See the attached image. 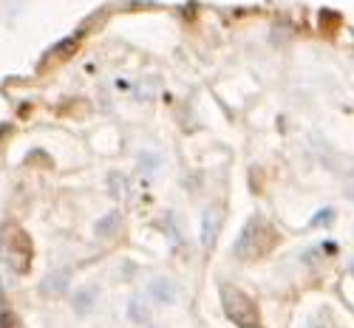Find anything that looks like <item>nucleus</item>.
Instances as JSON below:
<instances>
[{
  "mask_svg": "<svg viewBox=\"0 0 354 328\" xmlns=\"http://www.w3.org/2000/svg\"><path fill=\"white\" fill-rule=\"evenodd\" d=\"M218 294H221V306H224V314L241 328H258V306L250 300V294H244L239 286H230V283H221L218 286Z\"/></svg>",
  "mask_w": 354,
  "mask_h": 328,
  "instance_id": "1",
  "label": "nucleus"
},
{
  "mask_svg": "<svg viewBox=\"0 0 354 328\" xmlns=\"http://www.w3.org/2000/svg\"><path fill=\"white\" fill-rule=\"evenodd\" d=\"M270 238H272V232H270V226L263 224V218H250L247 221V226L241 229V235H239V241H235V247H232V255L235 258H241V260H250V258H258L263 249L270 247Z\"/></svg>",
  "mask_w": 354,
  "mask_h": 328,
  "instance_id": "2",
  "label": "nucleus"
},
{
  "mask_svg": "<svg viewBox=\"0 0 354 328\" xmlns=\"http://www.w3.org/2000/svg\"><path fill=\"white\" fill-rule=\"evenodd\" d=\"M221 221H224L221 206H207V210H204V215H201V247L204 249L216 247L218 232H221Z\"/></svg>",
  "mask_w": 354,
  "mask_h": 328,
  "instance_id": "3",
  "label": "nucleus"
},
{
  "mask_svg": "<svg viewBox=\"0 0 354 328\" xmlns=\"http://www.w3.org/2000/svg\"><path fill=\"white\" fill-rule=\"evenodd\" d=\"M151 297H153V300H159V303L173 306L176 297H179V291H176V283H173L170 278H156V280L151 283Z\"/></svg>",
  "mask_w": 354,
  "mask_h": 328,
  "instance_id": "4",
  "label": "nucleus"
},
{
  "mask_svg": "<svg viewBox=\"0 0 354 328\" xmlns=\"http://www.w3.org/2000/svg\"><path fill=\"white\" fill-rule=\"evenodd\" d=\"M116 226H120V213H108L102 221H97V238H108V235H113Z\"/></svg>",
  "mask_w": 354,
  "mask_h": 328,
  "instance_id": "5",
  "label": "nucleus"
},
{
  "mask_svg": "<svg viewBox=\"0 0 354 328\" xmlns=\"http://www.w3.org/2000/svg\"><path fill=\"white\" fill-rule=\"evenodd\" d=\"M108 184H111V193H113L116 198H125V193H128V178H125L122 173H111Z\"/></svg>",
  "mask_w": 354,
  "mask_h": 328,
  "instance_id": "6",
  "label": "nucleus"
},
{
  "mask_svg": "<svg viewBox=\"0 0 354 328\" xmlns=\"http://www.w3.org/2000/svg\"><path fill=\"white\" fill-rule=\"evenodd\" d=\"M91 303H94V289H85V291H80V294L74 297L77 311H88V309H91Z\"/></svg>",
  "mask_w": 354,
  "mask_h": 328,
  "instance_id": "7",
  "label": "nucleus"
},
{
  "mask_svg": "<svg viewBox=\"0 0 354 328\" xmlns=\"http://www.w3.org/2000/svg\"><path fill=\"white\" fill-rule=\"evenodd\" d=\"M335 218H337V213L332 210V206H326V210L315 213V218H312V226H320V224H323V226H329V224H332Z\"/></svg>",
  "mask_w": 354,
  "mask_h": 328,
  "instance_id": "8",
  "label": "nucleus"
},
{
  "mask_svg": "<svg viewBox=\"0 0 354 328\" xmlns=\"http://www.w3.org/2000/svg\"><path fill=\"white\" fill-rule=\"evenodd\" d=\"M147 306L145 303H139V300H131V320L133 322H147Z\"/></svg>",
  "mask_w": 354,
  "mask_h": 328,
  "instance_id": "9",
  "label": "nucleus"
},
{
  "mask_svg": "<svg viewBox=\"0 0 354 328\" xmlns=\"http://www.w3.org/2000/svg\"><path fill=\"white\" fill-rule=\"evenodd\" d=\"M63 286H66V275H63V272L54 275V278H48V280L43 283V289H51V291H63Z\"/></svg>",
  "mask_w": 354,
  "mask_h": 328,
  "instance_id": "10",
  "label": "nucleus"
},
{
  "mask_svg": "<svg viewBox=\"0 0 354 328\" xmlns=\"http://www.w3.org/2000/svg\"><path fill=\"white\" fill-rule=\"evenodd\" d=\"M3 328H20V325H17V320H15V314H12V311H6V314H3Z\"/></svg>",
  "mask_w": 354,
  "mask_h": 328,
  "instance_id": "11",
  "label": "nucleus"
},
{
  "mask_svg": "<svg viewBox=\"0 0 354 328\" xmlns=\"http://www.w3.org/2000/svg\"><path fill=\"white\" fill-rule=\"evenodd\" d=\"M346 195H348V198H351V201H354V182H351V184H348V187H346Z\"/></svg>",
  "mask_w": 354,
  "mask_h": 328,
  "instance_id": "12",
  "label": "nucleus"
},
{
  "mask_svg": "<svg viewBox=\"0 0 354 328\" xmlns=\"http://www.w3.org/2000/svg\"><path fill=\"white\" fill-rule=\"evenodd\" d=\"M351 275H354V263H351Z\"/></svg>",
  "mask_w": 354,
  "mask_h": 328,
  "instance_id": "13",
  "label": "nucleus"
}]
</instances>
